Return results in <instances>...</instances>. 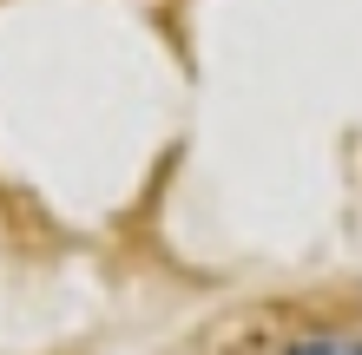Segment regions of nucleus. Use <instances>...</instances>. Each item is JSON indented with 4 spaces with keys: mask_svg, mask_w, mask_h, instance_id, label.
Here are the masks:
<instances>
[{
    "mask_svg": "<svg viewBox=\"0 0 362 355\" xmlns=\"http://www.w3.org/2000/svg\"><path fill=\"white\" fill-rule=\"evenodd\" d=\"M290 355H362V342H349V336H310L303 349H290Z\"/></svg>",
    "mask_w": 362,
    "mask_h": 355,
    "instance_id": "obj_1",
    "label": "nucleus"
}]
</instances>
